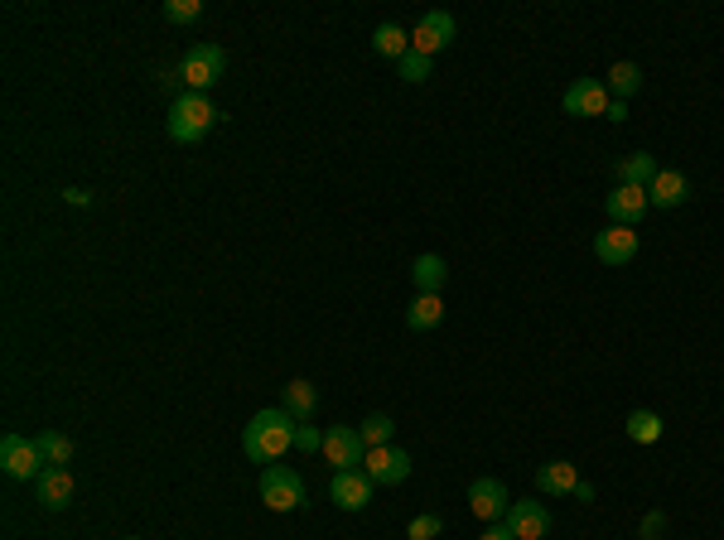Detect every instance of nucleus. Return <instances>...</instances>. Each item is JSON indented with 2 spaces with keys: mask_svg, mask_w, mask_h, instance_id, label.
<instances>
[{
  "mask_svg": "<svg viewBox=\"0 0 724 540\" xmlns=\"http://www.w3.org/2000/svg\"><path fill=\"white\" fill-rule=\"evenodd\" d=\"M295 430H300V420H295L285 405L256 410L247 420V430H242V454H247L251 463H276L280 454L295 449Z\"/></svg>",
  "mask_w": 724,
  "mask_h": 540,
  "instance_id": "nucleus-1",
  "label": "nucleus"
},
{
  "mask_svg": "<svg viewBox=\"0 0 724 540\" xmlns=\"http://www.w3.org/2000/svg\"><path fill=\"white\" fill-rule=\"evenodd\" d=\"M218 121H223V111L213 107L203 92H179L174 107H169V140L174 145H198Z\"/></svg>",
  "mask_w": 724,
  "mask_h": 540,
  "instance_id": "nucleus-2",
  "label": "nucleus"
},
{
  "mask_svg": "<svg viewBox=\"0 0 724 540\" xmlns=\"http://www.w3.org/2000/svg\"><path fill=\"white\" fill-rule=\"evenodd\" d=\"M305 502H309V487L295 468H285V463H266V468H261V507H271V512H300Z\"/></svg>",
  "mask_w": 724,
  "mask_h": 540,
  "instance_id": "nucleus-3",
  "label": "nucleus"
},
{
  "mask_svg": "<svg viewBox=\"0 0 724 540\" xmlns=\"http://www.w3.org/2000/svg\"><path fill=\"white\" fill-rule=\"evenodd\" d=\"M223 73H227L223 44H194V49L184 54V63H179L184 92H203V97H208V87H213V82H223Z\"/></svg>",
  "mask_w": 724,
  "mask_h": 540,
  "instance_id": "nucleus-4",
  "label": "nucleus"
},
{
  "mask_svg": "<svg viewBox=\"0 0 724 540\" xmlns=\"http://www.w3.org/2000/svg\"><path fill=\"white\" fill-rule=\"evenodd\" d=\"M0 468H5L10 483H29V478H39L49 463H44V454H39L34 439H25V434H5V439H0Z\"/></svg>",
  "mask_w": 724,
  "mask_h": 540,
  "instance_id": "nucleus-5",
  "label": "nucleus"
},
{
  "mask_svg": "<svg viewBox=\"0 0 724 540\" xmlns=\"http://www.w3.org/2000/svg\"><path fill=\"white\" fill-rule=\"evenodd\" d=\"M362 473L372 478L377 487H401L411 478V454L406 449H396V444H382V449H367V459H362Z\"/></svg>",
  "mask_w": 724,
  "mask_h": 540,
  "instance_id": "nucleus-6",
  "label": "nucleus"
},
{
  "mask_svg": "<svg viewBox=\"0 0 724 540\" xmlns=\"http://www.w3.org/2000/svg\"><path fill=\"white\" fill-rule=\"evenodd\" d=\"M609 87L599 78H575L565 87V97H560V107L565 116H609Z\"/></svg>",
  "mask_w": 724,
  "mask_h": 540,
  "instance_id": "nucleus-7",
  "label": "nucleus"
},
{
  "mask_svg": "<svg viewBox=\"0 0 724 540\" xmlns=\"http://www.w3.org/2000/svg\"><path fill=\"white\" fill-rule=\"evenodd\" d=\"M454 34H459L454 15H449V10H430V15L411 29V49H416V54H425V58H435L440 49H449V44H454Z\"/></svg>",
  "mask_w": 724,
  "mask_h": 540,
  "instance_id": "nucleus-8",
  "label": "nucleus"
},
{
  "mask_svg": "<svg viewBox=\"0 0 724 540\" xmlns=\"http://www.w3.org/2000/svg\"><path fill=\"white\" fill-rule=\"evenodd\" d=\"M324 459L334 463V473H348V468H362V459H367V444H362L358 430L334 425V430H324Z\"/></svg>",
  "mask_w": 724,
  "mask_h": 540,
  "instance_id": "nucleus-9",
  "label": "nucleus"
},
{
  "mask_svg": "<svg viewBox=\"0 0 724 540\" xmlns=\"http://www.w3.org/2000/svg\"><path fill=\"white\" fill-rule=\"evenodd\" d=\"M507 507H512V497H507L502 478H474V487H469V512H474L483 526L502 521V516H507Z\"/></svg>",
  "mask_w": 724,
  "mask_h": 540,
  "instance_id": "nucleus-10",
  "label": "nucleus"
},
{
  "mask_svg": "<svg viewBox=\"0 0 724 540\" xmlns=\"http://www.w3.org/2000/svg\"><path fill=\"white\" fill-rule=\"evenodd\" d=\"M594 256H599L604 266H628V261L638 256V227H618V222H609V227L594 237Z\"/></svg>",
  "mask_w": 724,
  "mask_h": 540,
  "instance_id": "nucleus-11",
  "label": "nucleus"
},
{
  "mask_svg": "<svg viewBox=\"0 0 724 540\" xmlns=\"http://www.w3.org/2000/svg\"><path fill=\"white\" fill-rule=\"evenodd\" d=\"M372 478L362 473V468H348V473H334L329 478V497H334V507H343V512H362L367 502H372Z\"/></svg>",
  "mask_w": 724,
  "mask_h": 540,
  "instance_id": "nucleus-12",
  "label": "nucleus"
},
{
  "mask_svg": "<svg viewBox=\"0 0 724 540\" xmlns=\"http://www.w3.org/2000/svg\"><path fill=\"white\" fill-rule=\"evenodd\" d=\"M647 189H633V184H618V189L604 198V213H609V222H618V227H638L642 217H647Z\"/></svg>",
  "mask_w": 724,
  "mask_h": 540,
  "instance_id": "nucleus-13",
  "label": "nucleus"
},
{
  "mask_svg": "<svg viewBox=\"0 0 724 540\" xmlns=\"http://www.w3.org/2000/svg\"><path fill=\"white\" fill-rule=\"evenodd\" d=\"M502 521L512 526V536H517V540H541L546 531H551V512H546L541 502H531V497H527V502H512Z\"/></svg>",
  "mask_w": 724,
  "mask_h": 540,
  "instance_id": "nucleus-14",
  "label": "nucleus"
},
{
  "mask_svg": "<svg viewBox=\"0 0 724 540\" xmlns=\"http://www.w3.org/2000/svg\"><path fill=\"white\" fill-rule=\"evenodd\" d=\"M34 492H39V507H44V512H63V507L73 502L78 483H73L68 468H44V473L34 478Z\"/></svg>",
  "mask_w": 724,
  "mask_h": 540,
  "instance_id": "nucleus-15",
  "label": "nucleus"
},
{
  "mask_svg": "<svg viewBox=\"0 0 724 540\" xmlns=\"http://www.w3.org/2000/svg\"><path fill=\"white\" fill-rule=\"evenodd\" d=\"M686 198H691V179H686L681 169H662V174L647 184V203H652V208H662V213L681 208Z\"/></svg>",
  "mask_w": 724,
  "mask_h": 540,
  "instance_id": "nucleus-16",
  "label": "nucleus"
},
{
  "mask_svg": "<svg viewBox=\"0 0 724 540\" xmlns=\"http://www.w3.org/2000/svg\"><path fill=\"white\" fill-rule=\"evenodd\" d=\"M536 492H546V497H570L575 487H580V473H575V463H565V459H551V463H541L536 468Z\"/></svg>",
  "mask_w": 724,
  "mask_h": 540,
  "instance_id": "nucleus-17",
  "label": "nucleus"
},
{
  "mask_svg": "<svg viewBox=\"0 0 724 540\" xmlns=\"http://www.w3.org/2000/svg\"><path fill=\"white\" fill-rule=\"evenodd\" d=\"M449 280V266L445 256H435V251H425L411 261V285H416V295H440V285Z\"/></svg>",
  "mask_w": 724,
  "mask_h": 540,
  "instance_id": "nucleus-18",
  "label": "nucleus"
},
{
  "mask_svg": "<svg viewBox=\"0 0 724 540\" xmlns=\"http://www.w3.org/2000/svg\"><path fill=\"white\" fill-rule=\"evenodd\" d=\"M445 324V299L440 295H416L411 309H406V328L411 333H430V328Z\"/></svg>",
  "mask_w": 724,
  "mask_h": 540,
  "instance_id": "nucleus-19",
  "label": "nucleus"
},
{
  "mask_svg": "<svg viewBox=\"0 0 724 540\" xmlns=\"http://www.w3.org/2000/svg\"><path fill=\"white\" fill-rule=\"evenodd\" d=\"M657 174H662V164H657V155H647V150H633L628 160H618V184L647 189V184H652Z\"/></svg>",
  "mask_w": 724,
  "mask_h": 540,
  "instance_id": "nucleus-20",
  "label": "nucleus"
},
{
  "mask_svg": "<svg viewBox=\"0 0 724 540\" xmlns=\"http://www.w3.org/2000/svg\"><path fill=\"white\" fill-rule=\"evenodd\" d=\"M604 87H609L613 102H628V97H638L642 92V68L623 58V63H613L609 68V82H604Z\"/></svg>",
  "mask_w": 724,
  "mask_h": 540,
  "instance_id": "nucleus-21",
  "label": "nucleus"
},
{
  "mask_svg": "<svg viewBox=\"0 0 724 540\" xmlns=\"http://www.w3.org/2000/svg\"><path fill=\"white\" fill-rule=\"evenodd\" d=\"M372 49H377V58H401L411 54V29L401 25H377V34H372Z\"/></svg>",
  "mask_w": 724,
  "mask_h": 540,
  "instance_id": "nucleus-22",
  "label": "nucleus"
},
{
  "mask_svg": "<svg viewBox=\"0 0 724 540\" xmlns=\"http://www.w3.org/2000/svg\"><path fill=\"white\" fill-rule=\"evenodd\" d=\"M285 410L300 420V425H309V415H314V405H319V396H314V386H309L305 377H295V381H285Z\"/></svg>",
  "mask_w": 724,
  "mask_h": 540,
  "instance_id": "nucleus-23",
  "label": "nucleus"
},
{
  "mask_svg": "<svg viewBox=\"0 0 724 540\" xmlns=\"http://www.w3.org/2000/svg\"><path fill=\"white\" fill-rule=\"evenodd\" d=\"M34 444H39V454H44L49 468H68V463H73V439H68V434L44 430V434H34Z\"/></svg>",
  "mask_w": 724,
  "mask_h": 540,
  "instance_id": "nucleus-24",
  "label": "nucleus"
},
{
  "mask_svg": "<svg viewBox=\"0 0 724 540\" xmlns=\"http://www.w3.org/2000/svg\"><path fill=\"white\" fill-rule=\"evenodd\" d=\"M623 430H628L633 444H657V439H662V415H652V410H633Z\"/></svg>",
  "mask_w": 724,
  "mask_h": 540,
  "instance_id": "nucleus-25",
  "label": "nucleus"
},
{
  "mask_svg": "<svg viewBox=\"0 0 724 540\" xmlns=\"http://www.w3.org/2000/svg\"><path fill=\"white\" fill-rule=\"evenodd\" d=\"M358 434H362V444H367V449H382V444H391L396 425H391V415H367V420L358 425Z\"/></svg>",
  "mask_w": 724,
  "mask_h": 540,
  "instance_id": "nucleus-26",
  "label": "nucleus"
},
{
  "mask_svg": "<svg viewBox=\"0 0 724 540\" xmlns=\"http://www.w3.org/2000/svg\"><path fill=\"white\" fill-rule=\"evenodd\" d=\"M160 15H165L169 25H194L198 15H203V0H165Z\"/></svg>",
  "mask_w": 724,
  "mask_h": 540,
  "instance_id": "nucleus-27",
  "label": "nucleus"
},
{
  "mask_svg": "<svg viewBox=\"0 0 724 540\" xmlns=\"http://www.w3.org/2000/svg\"><path fill=\"white\" fill-rule=\"evenodd\" d=\"M440 531H445V521H440V516H435V512H420V516H411V526H406V536H411V540H435V536H440Z\"/></svg>",
  "mask_w": 724,
  "mask_h": 540,
  "instance_id": "nucleus-28",
  "label": "nucleus"
},
{
  "mask_svg": "<svg viewBox=\"0 0 724 540\" xmlns=\"http://www.w3.org/2000/svg\"><path fill=\"white\" fill-rule=\"evenodd\" d=\"M396 73H401V82H425V78H430V58L411 49V54L396 63Z\"/></svg>",
  "mask_w": 724,
  "mask_h": 540,
  "instance_id": "nucleus-29",
  "label": "nucleus"
},
{
  "mask_svg": "<svg viewBox=\"0 0 724 540\" xmlns=\"http://www.w3.org/2000/svg\"><path fill=\"white\" fill-rule=\"evenodd\" d=\"M295 449H300V454H324V434L314 430V425H300V430H295Z\"/></svg>",
  "mask_w": 724,
  "mask_h": 540,
  "instance_id": "nucleus-30",
  "label": "nucleus"
},
{
  "mask_svg": "<svg viewBox=\"0 0 724 540\" xmlns=\"http://www.w3.org/2000/svg\"><path fill=\"white\" fill-rule=\"evenodd\" d=\"M662 526H667V516H662V512H647L638 531H642V540H657V536H662Z\"/></svg>",
  "mask_w": 724,
  "mask_h": 540,
  "instance_id": "nucleus-31",
  "label": "nucleus"
},
{
  "mask_svg": "<svg viewBox=\"0 0 724 540\" xmlns=\"http://www.w3.org/2000/svg\"><path fill=\"white\" fill-rule=\"evenodd\" d=\"M478 540H517L512 536V526H507V521H493V526H483V536Z\"/></svg>",
  "mask_w": 724,
  "mask_h": 540,
  "instance_id": "nucleus-32",
  "label": "nucleus"
},
{
  "mask_svg": "<svg viewBox=\"0 0 724 540\" xmlns=\"http://www.w3.org/2000/svg\"><path fill=\"white\" fill-rule=\"evenodd\" d=\"M63 198H68L73 208H92V193L87 189H63Z\"/></svg>",
  "mask_w": 724,
  "mask_h": 540,
  "instance_id": "nucleus-33",
  "label": "nucleus"
},
{
  "mask_svg": "<svg viewBox=\"0 0 724 540\" xmlns=\"http://www.w3.org/2000/svg\"><path fill=\"white\" fill-rule=\"evenodd\" d=\"M609 121H628V102H609Z\"/></svg>",
  "mask_w": 724,
  "mask_h": 540,
  "instance_id": "nucleus-34",
  "label": "nucleus"
},
{
  "mask_svg": "<svg viewBox=\"0 0 724 540\" xmlns=\"http://www.w3.org/2000/svg\"><path fill=\"white\" fill-rule=\"evenodd\" d=\"M575 497H580V502H594V483H585V478H580V487H575Z\"/></svg>",
  "mask_w": 724,
  "mask_h": 540,
  "instance_id": "nucleus-35",
  "label": "nucleus"
},
{
  "mask_svg": "<svg viewBox=\"0 0 724 540\" xmlns=\"http://www.w3.org/2000/svg\"><path fill=\"white\" fill-rule=\"evenodd\" d=\"M126 540H136V536H126Z\"/></svg>",
  "mask_w": 724,
  "mask_h": 540,
  "instance_id": "nucleus-36",
  "label": "nucleus"
}]
</instances>
